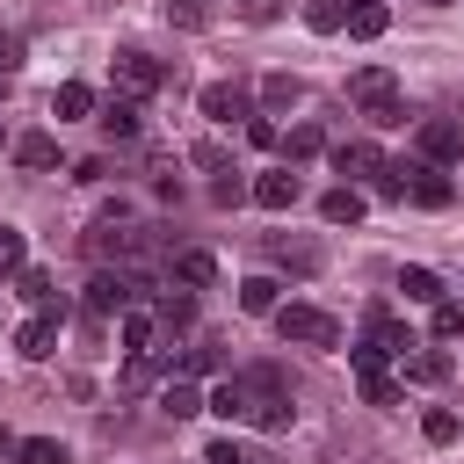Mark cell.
I'll use <instances>...</instances> for the list:
<instances>
[{
  "instance_id": "8",
  "label": "cell",
  "mask_w": 464,
  "mask_h": 464,
  "mask_svg": "<svg viewBox=\"0 0 464 464\" xmlns=\"http://www.w3.org/2000/svg\"><path fill=\"white\" fill-rule=\"evenodd\" d=\"M420 160H428V167H450V160H464V130H457L450 116H428V123H420Z\"/></svg>"
},
{
  "instance_id": "30",
  "label": "cell",
  "mask_w": 464,
  "mask_h": 464,
  "mask_svg": "<svg viewBox=\"0 0 464 464\" xmlns=\"http://www.w3.org/2000/svg\"><path fill=\"white\" fill-rule=\"evenodd\" d=\"M406 181H413V167H406V160H384V167H377V181H370V188H377V196H384V203H406Z\"/></svg>"
},
{
  "instance_id": "4",
  "label": "cell",
  "mask_w": 464,
  "mask_h": 464,
  "mask_svg": "<svg viewBox=\"0 0 464 464\" xmlns=\"http://www.w3.org/2000/svg\"><path fill=\"white\" fill-rule=\"evenodd\" d=\"M58 326H65V304H44V312H29V319L14 326V355H22V362H44V355L58 348Z\"/></svg>"
},
{
  "instance_id": "13",
  "label": "cell",
  "mask_w": 464,
  "mask_h": 464,
  "mask_svg": "<svg viewBox=\"0 0 464 464\" xmlns=\"http://www.w3.org/2000/svg\"><path fill=\"white\" fill-rule=\"evenodd\" d=\"M14 167L51 174V167H58V138H51V130H22V138H14Z\"/></svg>"
},
{
  "instance_id": "31",
  "label": "cell",
  "mask_w": 464,
  "mask_h": 464,
  "mask_svg": "<svg viewBox=\"0 0 464 464\" xmlns=\"http://www.w3.org/2000/svg\"><path fill=\"white\" fill-rule=\"evenodd\" d=\"M14 290H22V297H29L36 312H44V304H58V290H51V276H44V268H29V261L14 268Z\"/></svg>"
},
{
  "instance_id": "22",
  "label": "cell",
  "mask_w": 464,
  "mask_h": 464,
  "mask_svg": "<svg viewBox=\"0 0 464 464\" xmlns=\"http://www.w3.org/2000/svg\"><path fill=\"white\" fill-rule=\"evenodd\" d=\"M276 304H283V283H276V276H246V283H239V312L261 319V312H276Z\"/></svg>"
},
{
  "instance_id": "7",
  "label": "cell",
  "mask_w": 464,
  "mask_h": 464,
  "mask_svg": "<svg viewBox=\"0 0 464 464\" xmlns=\"http://www.w3.org/2000/svg\"><path fill=\"white\" fill-rule=\"evenodd\" d=\"M268 261L290 268V276H319V268H326V246H319V239H290V232H276V239H268Z\"/></svg>"
},
{
  "instance_id": "37",
  "label": "cell",
  "mask_w": 464,
  "mask_h": 464,
  "mask_svg": "<svg viewBox=\"0 0 464 464\" xmlns=\"http://www.w3.org/2000/svg\"><path fill=\"white\" fill-rule=\"evenodd\" d=\"M348 370H355V377H384V348H377V341H355V348H348Z\"/></svg>"
},
{
  "instance_id": "20",
  "label": "cell",
  "mask_w": 464,
  "mask_h": 464,
  "mask_svg": "<svg viewBox=\"0 0 464 464\" xmlns=\"http://www.w3.org/2000/svg\"><path fill=\"white\" fill-rule=\"evenodd\" d=\"M94 123H102V130H109V138H138V102H130V94H109V102H102V116H94Z\"/></svg>"
},
{
  "instance_id": "2",
  "label": "cell",
  "mask_w": 464,
  "mask_h": 464,
  "mask_svg": "<svg viewBox=\"0 0 464 464\" xmlns=\"http://www.w3.org/2000/svg\"><path fill=\"white\" fill-rule=\"evenodd\" d=\"M268 319H276V334H283L290 348H334V341H341V326H334L319 304H276Z\"/></svg>"
},
{
  "instance_id": "34",
  "label": "cell",
  "mask_w": 464,
  "mask_h": 464,
  "mask_svg": "<svg viewBox=\"0 0 464 464\" xmlns=\"http://www.w3.org/2000/svg\"><path fill=\"white\" fill-rule=\"evenodd\" d=\"M167 22L174 29H210V0H167Z\"/></svg>"
},
{
  "instance_id": "12",
  "label": "cell",
  "mask_w": 464,
  "mask_h": 464,
  "mask_svg": "<svg viewBox=\"0 0 464 464\" xmlns=\"http://www.w3.org/2000/svg\"><path fill=\"white\" fill-rule=\"evenodd\" d=\"M196 109H203L210 123H232V116H254V109H246V87H232V80H210V87L196 94Z\"/></svg>"
},
{
  "instance_id": "11",
  "label": "cell",
  "mask_w": 464,
  "mask_h": 464,
  "mask_svg": "<svg viewBox=\"0 0 464 464\" xmlns=\"http://www.w3.org/2000/svg\"><path fill=\"white\" fill-rule=\"evenodd\" d=\"M406 196H413L420 210H450V196H457V181H450L442 167H428V160H413V181H406Z\"/></svg>"
},
{
  "instance_id": "33",
  "label": "cell",
  "mask_w": 464,
  "mask_h": 464,
  "mask_svg": "<svg viewBox=\"0 0 464 464\" xmlns=\"http://www.w3.org/2000/svg\"><path fill=\"white\" fill-rule=\"evenodd\" d=\"M312 152H326V138H319V123H297L283 138V160H312Z\"/></svg>"
},
{
  "instance_id": "21",
  "label": "cell",
  "mask_w": 464,
  "mask_h": 464,
  "mask_svg": "<svg viewBox=\"0 0 464 464\" xmlns=\"http://www.w3.org/2000/svg\"><path fill=\"white\" fill-rule=\"evenodd\" d=\"M319 218H326V225H355V218H362V188H348V181L326 188V196H319Z\"/></svg>"
},
{
  "instance_id": "25",
  "label": "cell",
  "mask_w": 464,
  "mask_h": 464,
  "mask_svg": "<svg viewBox=\"0 0 464 464\" xmlns=\"http://www.w3.org/2000/svg\"><path fill=\"white\" fill-rule=\"evenodd\" d=\"M399 290H406V304H442V276L435 268H399Z\"/></svg>"
},
{
  "instance_id": "15",
  "label": "cell",
  "mask_w": 464,
  "mask_h": 464,
  "mask_svg": "<svg viewBox=\"0 0 464 464\" xmlns=\"http://www.w3.org/2000/svg\"><path fill=\"white\" fill-rule=\"evenodd\" d=\"M246 196H254L261 210H290V203H297V174H290V167H276V174H261Z\"/></svg>"
},
{
  "instance_id": "10",
  "label": "cell",
  "mask_w": 464,
  "mask_h": 464,
  "mask_svg": "<svg viewBox=\"0 0 464 464\" xmlns=\"http://www.w3.org/2000/svg\"><path fill=\"white\" fill-rule=\"evenodd\" d=\"M377 167H384V152H377L370 138H348V145H334V174H348V188H355V181H377Z\"/></svg>"
},
{
  "instance_id": "19",
  "label": "cell",
  "mask_w": 464,
  "mask_h": 464,
  "mask_svg": "<svg viewBox=\"0 0 464 464\" xmlns=\"http://www.w3.org/2000/svg\"><path fill=\"white\" fill-rule=\"evenodd\" d=\"M51 116H58V123H72V116H94V87H87V80H65V87L51 94Z\"/></svg>"
},
{
  "instance_id": "47",
  "label": "cell",
  "mask_w": 464,
  "mask_h": 464,
  "mask_svg": "<svg viewBox=\"0 0 464 464\" xmlns=\"http://www.w3.org/2000/svg\"><path fill=\"white\" fill-rule=\"evenodd\" d=\"M428 7H450V0H428Z\"/></svg>"
},
{
  "instance_id": "16",
  "label": "cell",
  "mask_w": 464,
  "mask_h": 464,
  "mask_svg": "<svg viewBox=\"0 0 464 464\" xmlns=\"http://www.w3.org/2000/svg\"><path fill=\"white\" fill-rule=\"evenodd\" d=\"M167 370H174V348H138V355H130V370H123V384H130V392H145V384H160Z\"/></svg>"
},
{
  "instance_id": "26",
  "label": "cell",
  "mask_w": 464,
  "mask_h": 464,
  "mask_svg": "<svg viewBox=\"0 0 464 464\" xmlns=\"http://www.w3.org/2000/svg\"><path fill=\"white\" fill-rule=\"evenodd\" d=\"M218 370H225V355H218L210 341H203V348H181V355H174V377H188V384H196V377H218Z\"/></svg>"
},
{
  "instance_id": "3",
  "label": "cell",
  "mask_w": 464,
  "mask_h": 464,
  "mask_svg": "<svg viewBox=\"0 0 464 464\" xmlns=\"http://www.w3.org/2000/svg\"><path fill=\"white\" fill-rule=\"evenodd\" d=\"M130 297H138V290H130V276H123V268H94V276H87V290H80L87 319H123V312H130Z\"/></svg>"
},
{
  "instance_id": "24",
  "label": "cell",
  "mask_w": 464,
  "mask_h": 464,
  "mask_svg": "<svg viewBox=\"0 0 464 464\" xmlns=\"http://www.w3.org/2000/svg\"><path fill=\"white\" fill-rule=\"evenodd\" d=\"M384 22H392V14H384V0H348V22H341V29L370 44V36H384Z\"/></svg>"
},
{
  "instance_id": "28",
  "label": "cell",
  "mask_w": 464,
  "mask_h": 464,
  "mask_svg": "<svg viewBox=\"0 0 464 464\" xmlns=\"http://www.w3.org/2000/svg\"><path fill=\"white\" fill-rule=\"evenodd\" d=\"M14 464H72V450H65L58 435H29V442L14 450Z\"/></svg>"
},
{
  "instance_id": "46",
  "label": "cell",
  "mask_w": 464,
  "mask_h": 464,
  "mask_svg": "<svg viewBox=\"0 0 464 464\" xmlns=\"http://www.w3.org/2000/svg\"><path fill=\"white\" fill-rule=\"evenodd\" d=\"M14 450H22V442H14V435H7V428H0V457H14Z\"/></svg>"
},
{
  "instance_id": "6",
  "label": "cell",
  "mask_w": 464,
  "mask_h": 464,
  "mask_svg": "<svg viewBox=\"0 0 464 464\" xmlns=\"http://www.w3.org/2000/svg\"><path fill=\"white\" fill-rule=\"evenodd\" d=\"M109 72H116V87H123L130 102H138V94H152V87L167 80V65H160L152 51H116V65H109Z\"/></svg>"
},
{
  "instance_id": "39",
  "label": "cell",
  "mask_w": 464,
  "mask_h": 464,
  "mask_svg": "<svg viewBox=\"0 0 464 464\" xmlns=\"http://www.w3.org/2000/svg\"><path fill=\"white\" fill-rule=\"evenodd\" d=\"M188 160H196V167H203V174H225V167H232V160H225V145H218V138H196V145H188Z\"/></svg>"
},
{
  "instance_id": "43",
  "label": "cell",
  "mask_w": 464,
  "mask_h": 464,
  "mask_svg": "<svg viewBox=\"0 0 464 464\" xmlns=\"http://www.w3.org/2000/svg\"><path fill=\"white\" fill-rule=\"evenodd\" d=\"M246 145H261V152H268V145H283V130H276V116H246Z\"/></svg>"
},
{
  "instance_id": "41",
  "label": "cell",
  "mask_w": 464,
  "mask_h": 464,
  "mask_svg": "<svg viewBox=\"0 0 464 464\" xmlns=\"http://www.w3.org/2000/svg\"><path fill=\"white\" fill-rule=\"evenodd\" d=\"M152 334H160V326H152L145 312H123V348H130V355H138V348H152Z\"/></svg>"
},
{
  "instance_id": "35",
  "label": "cell",
  "mask_w": 464,
  "mask_h": 464,
  "mask_svg": "<svg viewBox=\"0 0 464 464\" xmlns=\"http://www.w3.org/2000/svg\"><path fill=\"white\" fill-rule=\"evenodd\" d=\"M29 261V239H22V225H0V276H14Z\"/></svg>"
},
{
  "instance_id": "36",
  "label": "cell",
  "mask_w": 464,
  "mask_h": 464,
  "mask_svg": "<svg viewBox=\"0 0 464 464\" xmlns=\"http://www.w3.org/2000/svg\"><path fill=\"white\" fill-rule=\"evenodd\" d=\"M428 312H435V341H457V334H464V304H457V297H442V304H428Z\"/></svg>"
},
{
  "instance_id": "17",
  "label": "cell",
  "mask_w": 464,
  "mask_h": 464,
  "mask_svg": "<svg viewBox=\"0 0 464 464\" xmlns=\"http://www.w3.org/2000/svg\"><path fill=\"white\" fill-rule=\"evenodd\" d=\"M370 341H377L384 355H406V348H420V341H413V334H406V326H399L384 304H370Z\"/></svg>"
},
{
  "instance_id": "32",
  "label": "cell",
  "mask_w": 464,
  "mask_h": 464,
  "mask_svg": "<svg viewBox=\"0 0 464 464\" xmlns=\"http://www.w3.org/2000/svg\"><path fill=\"white\" fill-rule=\"evenodd\" d=\"M304 22H312L319 36H334V29L348 22V0H304Z\"/></svg>"
},
{
  "instance_id": "38",
  "label": "cell",
  "mask_w": 464,
  "mask_h": 464,
  "mask_svg": "<svg viewBox=\"0 0 464 464\" xmlns=\"http://www.w3.org/2000/svg\"><path fill=\"white\" fill-rule=\"evenodd\" d=\"M420 435H428L435 450H442V442H457V413H450V406H435V413H420Z\"/></svg>"
},
{
  "instance_id": "18",
  "label": "cell",
  "mask_w": 464,
  "mask_h": 464,
  "mask_svg": "<svg viewBox=\"0 0 464 464\" xmlns=\"http://www.w3.org/2000/svg\"><path fill=\"white\" fill-rule=\"evenodd\" d=\"M160 413H167V420H196V413H203V392H196L188 377H167V392H160Z\"/></svg>"
},
{
  "instance_id": "1",
  "label": "cell",
  "mask_w": 464,
  "mask_h": 464,
  "mask_svg": "<svg viewBox=\"0 0 464 464\" xmlns=\"http://www.w3.org/2000/svg\"><path fill=\"white\" fill-rule=\"evenodd\" d=\"M348 102H355L370 123H406V109H399V80H392L384 65H362V72L348 80Z\"/></svg>"
},
{
  "instance_id": "45",
  "label": "cell",
  "mask_w": 464,
  "mask_h": 464,
  "mask_svg": "<svg viewBox=\"0 0 464 464\" xmlns=\"http://www.w3.org/2000/svg\"><path fill=\"white\" fill-rule=\"evenodd\" d=\"M232 7H246L254 22H276V0H232Z\"/></svg>"
},
{
  "instance_id": "27",
  "label": "cell",
  "mask_w": 464,
  "mask_h": 464,
  "mask_svg": "<svg viewBox=\"0 0 464 464\" xmlns=\"http://www.w3.org/2000/svg\"><path fill=\"white\" fill-rule=\"evenodd\" d=\"M399 362H406L413 384H442V377H450V355H442V348H413V355H399Z\"/></svg>"
},
{
  "instance_id": "14",
  "label": "cell",
  "mask_w": 464,
  "mask_h": 464,
  "mask_svg": "<svg viewBox=\"0 0 464 464\" xmlns=\"http://www.w3.org/2000/svg\"><path fill=\"white\" fill-rule=\"evenodd\" d=\"M174 283H181V290L218 283V254H210V246H181V254H174Z\"/></svg>"
},
{
  "instance_id": "5",
  "label": "cell",
  "mask_w": 464,
  "mask_h": 464,
  "mask_svg": "<svg viewBox=\"0 0 464 464\" xmlns=\"http://www.w3.org/2000/svg\"><path fill=\"white\" fill-rule=\"evenodd\" d=\"M246 428H268V435L290 428V392H283L276 370H254V413H246Z\"/></svg>"
},
{
  "instance_id": "44",
  "label": "cell",
  "mask_w": 464,
  "mask_h": 464,
  "mask_svg": "<svg viewBox=\"0 0 464 464\" xmlns=\"http://www.w3.org/2000/svg\"><path fill=\"white\" fill-rule=\"evenodd\" d=\"M203 464H254V457H246L239 442H210V450H203Z\"/></svg>"
},
{
  "instance_id": "9",
  "label": "cell",
  "mask_w": 464,
  "mask_h": 464,
  "mask_svg": "<svg viewBox=\"0 0 464 464\" xmlns=\"http://www.w3.org/2000/svg\"><path fill=\"white\" fill-rule=\"evenodd\" d=\"M203 413H218V420H246L254 413V370H239V377H225L210 399H203Z\"/></svg>"
},
{
  "instance_id": "23",
  "label": "cell",
  "mask_w": 464,
  "mask_h": 464,
  "mask_svg": "<svg viewBox=\"0 0 464 464\" xmlns=\"http://www.w3.org/2000/svg\"><path fill=\"white\" fill-rule=\"evenodd\" d=\"M188 319H196V290H181V283H174V290H160V319H152V326H167V334H181Z\"/></svg>"
},
{
  "instance_id": "40",
  "label": "cell",
  "mask_w": 464,
  "mask_h": 464,
  "mask_svg": "<svg viewBox=\"0 0 464 464\" xmlns=\"http://www.w3.org/2000/svg\"><path fill=\"white\" fill-rule=\"evenodd\" d=\"M210 203H218V210H239V203H246V181H239V174H218V181H210Z\"/></svg>"
},
{
  "instance_id": "29",
  "label": "cell",
  "mask_w": 464,
  "mask_h": 464,
  "mask_svg": "<svg viewBox=\"0 0 464 464\" xmlns=\"http://www.w3.org/2000/svg\"><path fill=\"white\" fill-rule=\"evenodd\" d=\"M261 102H268V109H290V102H304V80H297V72H268V80H261Z\"/></svg>"
},
{
  "instance_id": "42",
  "label": "cell",
  "mask_w": 464,
  "mask_h": 464,
  "mask_svg": "<svg viewBox=\"0 0 464 464\" xmlns=\"http://www.w3.org/2000/svg\"><path fill=\"white\" fill-rule=\"evenodd\" d=\"M362 384V406H399V384L392 377H355Z\"/></svg>"
}]
</instances>
